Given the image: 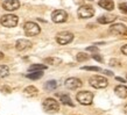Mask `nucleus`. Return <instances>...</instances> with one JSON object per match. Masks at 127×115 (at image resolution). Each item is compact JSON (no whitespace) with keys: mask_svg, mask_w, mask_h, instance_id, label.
Returning a JSON list of instances; mask_svg holds the SVG:
<instances>
[{"mask_svg":"<svg viewBox=\"0 0 127 115\" xmlns=\"http://www.w3.org/2000/svg\"><path fill=\"white\" fill-rule=\"evenodd\" d=\"M121 52H123L124 55H126V56H127V44H125V46H121Z\"/></svg>","mask_w":127,"mask_h":115,"instance_id":"nucleus-29","label":"nucleus"},{"mask_svg":"<svg viewBox=\"0 0 127 115\" xmlns=\"http://www.w3.org/2000/svg\"><path fill=\"white\" fill-rule=\"evenodd\" d=\"M82 83L81 79L78 78H75V77H71V78H68L65 80V87L69 88V90H77V88L82 87Z\"/></svg>","mask_w":127,"mask_h":115,"instance_id":"nucleus-10","label":"nucleus"},{"mask_svg":"<svg viewBox=\"0 0 127 115\" xmlns=\"http://www.w3.org/2000/svg\"><path fill=\"white\" fill-rule=\"evenodd\" d=\"M75 2H76V4H82L83 0H75Z\"/></svg>","mask_w":127,"mask_h":115,"instance_id":"nucleus-32","label":"nucleus"},{"mask_svg":"<svg viewBox=\"0 0 127 115\" xmlns=\"http://www.w3.org/2000/svg\"><path fill=\"white\" fill-rule=\"evenodd\" d=\"M110 65L111 66H119V61H117V59H111V61H110Z\"/></svg>","mask_w":127,"mask_h":115,"instance_id":"nucleus-28","label":"nucleus"},{"mask_svg":"<svg viewBox=\"0 0 127 115\" xmlns=\"http://www.w3.org/2000/svg\"><path fill=\"white\" fill-rule=\"evenodd\" d=\"M44 63L50 64V65H58V64L62 63V59L61 58H57V57H48L44 59Z\"/></svg>","mask_w":127,"mask_h":115,"instance_id":"nucleus-18","label":"nucleus"},{"mask_svg":"<svg viewBox=\"0 0 127 115\" xmlns=\"http://www.w3.org/2000/svg\"><path fill=\"white\" fill-rule=\"evenodd\" d=\"M26 77L32 79V80H37V79L43 77V71H32L31 73H27Z\"/></svg>","mask_w":127,"mask_h":115,"instance_id":"nucleus-17","label":"nucleus"},{"mask_svg":"<svg viewBox=\"0 0 127 115\" xmlns=\"http://www.w3.org/2000/svg\"><path fill=\"white\" fill-rule=\"evenodd\" d=\"M23 30H25V34L27 35V36H36V35L40 34L41 28H40V26L37 24V23L28 21V22L25 23Z\"/></svg>","mask_w":127,"mask_h":115,"instance_id":"nucleus-3","label":"nucleus"},{"mask_svg":"<svg viewBox=\"0 0 127 115\" xmlns=\"http://www.w3.org/2000/svg\"><path fill=\"white\" fill-rule=\"evenodd\" d=\"M101 8H104L106 11H112L113 8H114V2L112 1V0H99V2H98Z\"/></svg>","mask_w":127,"mask_h":115,"instance_id":"nucleus-16","label":"nucleus"},{"mask_svg":"<svg viewBox=\"0 0 127 115\" xmlns=\"http://www.w3.org/2000/svg\"><path fill=\"white\" fill-rule=\"evenodd\" d=\"M89 1H92V0H89Z\"/></svg>","mask_w":127,"mask_h":115,"instance_id":"nucleus-35","label":"nucleus"},{"mask_svg":"<svg viewBox=\"0 0 127 115\" xmlns=\"http://www.w3.org/2000/svg\"><path fill=\"white\" fill-rule=\"evenodd\" d=\"M124 112H125V113H126V114H127V105H126V106H125V107H124Z\"/></svg>","mask_w":127,"mask_h":115,"instance_id":"nucleus-34","label":"nucleus"},{"mask_svg":"<svg viewBox=\"0 0 127 115\" xmlns=\"http://www.w3.org/2000/svg\"><path fill=\"white\" fill-rule=\"evenodd\" d=\"M86 51H90V52H93V54H95V52H98L99 49H98L96 46H88V48H86Z\"/></svg>","mask_w":127,"mask_h":115,"instance_id":"nucleus-26","label":"nucleus"},{"mask_svg":"<svg viewBox=\"0 0 127 115\" xmlns=\"http://www.w3.org/2000/svg\"><path fill=\"white\" fill-rule=\"evenodd\" d=\"M18 16L16 15H13V14H6V15H2L0 18V23L4 26V27H7V28H13L15 27L18 24Z\"/></svg>","mask_w":127,"mask_h":115,"instance_id":"nucleus-5","label":"nucleus"},{"mask_svg":"<svg viewBox=\"0 0 127 115\" xmlns=\"http://www.w3.org/2000/svg\"><path fill=\"white\" fill-rule=\"evenodd\" d=\"M31 46H32V43L28 40H25V38H20L15 43V49L18 51H25V50L29 49Z\"/></svg>","mask_w":127,"mask_h":115,"instance_id":"nucleus-12","label":"nucleus"},{"mask_svg":"<svg viewBox=\"0 0 127 115\" xmlns=\"http://www.w3.org/2000/svg\"><path fill=\"white\" fill-rule=\"evenodd\" d=\"M82 70H86V71H95V72H99L100 68L99 66H83L82 68Z\"/></svg>","mask_w":127,"mask_h":115,"instance_id":"nucleus-24","label":"nucleus"},{"mask_svg":"<svg viewBox=\"0 0 127 115\" xmlns=\"http://www.w3.org/2000/svg\"><path fill=\"white\" fill-rule=\"evenodd\" d=\"M116 80L120 81V83H126V80H125L124 78H121V77H116Z\"/></svg>","mask_w":127,"mask_h":115,"instance_id":"nucleus-30","label":"nucleus"},{"mask_svg":"<svg viewBox=\"0 0 127 115\" xmlns=\"http://www.w3.org/2000/svg\"><path fill=\"white\" fill-rule=\"evenodd\" d=\"M77 15L79 19H89L92 18L95 15V8L90 5H82L81 7L78 8Z\"/></svg>","mask_w":127,"mask_h":115,"instance_id":"nucleus-4","label":"nucleus"},{"mask_svg":"<svg viewBox=\"0 0 127 115\" xmlns=\"http://www.w3.org/2000/svg\"><path fill=\"white\" fill-rule=\"evenodd\" d=\"M126 78H127V76H126Z\"/></svg>","mask_w":127,"mask_h":115,"instance_id":"nucleus-36","label":"nucleus"},{"mask_svg":"<svg viewBox=\"0 0 127 115\" xmlns=\"http://www.w3.org/2000/svg\"><path fill=\"white\" fill-rule=\"evenodd\" d=\"M0 92L2 93H11L12 92V88L9 86H1L0 87Z\"/></svg>","mask_w":127,"mask_h":115,"instance_id":"nucleus-25","label":"nucleus"},{"mask_svg":"<svg viewBox=\"0 0 127 115\" xmlns=\"http://www.w3.org/2000/svg\"><path fill=\"white\" fill-rule=\"evenodd\" d=\"M60 100H61V102H62L63 105H69V106L73 107V102L71 101V99H70L69 95H65V94H63V95H61Z\"/></svg>","mask_w":127,"mask_h":115,"instance_id":"nucleus-21","label":"nucleus"},{"mask_svg":"<svg viewBox=\"0 0 127 115\" xmlns=\"http://www.w3.org/2000/svg\"><path fill=\"white\" fill-rule=\"evenodd\" d=\"M51 20L55 23H63L68 20V13L63 9H56L51 14Z\"/></svg>","mask_w":127,"mask_h":115,"instance_id":"nucleus-8","label":"nucleus"},{"mask_svg":"<svg viewBox=\"0 0 127 115\" xmlns=\"http://www.w3.org/2000/svg\"><path fill=\"white\" fill-rule=\"evenodd\" d=\"M42 106H43V109L46 112H48V113H56V112L60 111V105H58L57 101L55 99H53V98L46 99L43 101Z\"/></svg>","mask_w":127,"mask_h":115,"instance_id":"nucleus-6","label":"nucleus"},{"mask_svg":"<svg viewBox=\"0 0 127 115\" xmlns=\"http://www.w3.org/2000/svg\"><path fill=\"white\" fill-rule=\"evenodd\" d=\"M89 83L90 85L95 88H105L107 87L108 85V81L105 77H101V76H92L90 79H89Z\"/></svg>","mask_w":127,"mask_h":115,"instance_id":"nucleus-2","label":"nucleus"},{"mask_svg":"<svg viewBox=\"0 0 127 115\" xmlns=\"http://www.w3.org/2000/svg\"><path fill=\"white\" fill-rule=\"evenodd\" d=\"M76 59H77V62H85L89 59V56L85 52H78L76 55Z\"/></svg>","mask_w":127,"mask_h":115,"instance_id":"nucleus-23","label":"nucleus"},{"mask_svg":"<svg viewBox=\"0 0 127 115\" xmlns=\"http://www.w3.org/2000/svg\"><path fill=\"white\" fill-rule=\"evenodd\" d=\"M23 94L26 96H29V98H34V96H36L39 94V90L35 86H27L23 90Z\"/></svg>","mask_w":127,"mask_h":115,"instance_id":"nucleus-15","label":"nucleus"},{"mask_svg":"<svg viewBox=\"0 0 127 115\" xmlns=\"http://www.w3.org/2000/svg\"><path fill=\"white\" fill-rule=\"evenodd\" d=\"M56 87H57V81L56 80H49L44 84V88L48 90V91H53V90H55Z\"/></svg>","mask_w":127,"mask_h":115,"instance_id":"nucleus-20","label":"nucleus"},{"mask_svg":"<svg viewBox=\"0 0 127 115\" xmlns=\"http://www.w3.org/2000/svg\"><path fill=\"white\" fill-rule=\"evenodd\" d=\"M2 58H4V54L0 51V59H2Z\"/></svg>","mask_w":127,"mask_h":115,"instance_id":"nucleus-33","label":"nucleus"},{"mask_svg":"<svg viewBox=\"0 0 127 115\" xmlns=\"http://www.w3.org/2000/svg\"><path fill=\"white\" fill-rule=\"evenodd\" d=\"M110 33L113 35H125L127 34V27L123 23H116L110 27Z\"/></svg>","mask_w":127,"mask_h":115,"instance_id":"nucleus-9","label":"nucleus"},{"mask_svg":"<svg viewBox=\"0 0 127 115\" xmlns=\"http://www.w3.org/2000/svg\"><path fill=\"white\" fill-rule=\"evenodd\" d=\"M117 19L116 15H112V14H106V15H101L99 16L98 19H97V21H98V23H101V24H107V23H112L114 22Z\"/></svg>","mask_w":127,"mask_h":115,"instance_id":"nucleus-13","label":"nucleus"},{"mask_svg":"<svg viewBox=\"0 0 127 115\" xmlns=\"http://www.w3.org/2000/svg\"><path fill=\"white\" fill-rule=\"evenodd\" d=\"M47 70V65L44 64H33L29 66V71H44Z\"/></svg>","mask_w":127,"mask_h":115,"instance_id":"nucleus-19","label":"nucleus"},{"mask_svg":"<svg viewBox=\"0 0 127 115\" xmlns=\"http://www.w3.org/2000/svg\"><path fill=\"white\" fill-rule=\"evenodd\" d=\"M93 93L89 92V91H82V92H78L77 95H76V99L81 105H84V106H89V105L92 104L93 101Z\"/></svg>","mask_w":127,"mask_h":115,"instance_id":"nucleus-1","label":"nucleus"},{"mask_svg":"<svg viewBox=\"0 0 127 115\" xmlns=\"http://www.w3.org/2000/svg\"><path fill=\"white\" fill-rule=\"evenodd\" d=\"M72 40H73V34L70 33V31H61L56 36L57 43L58 44H62V46L69 44L70 42H72Z\"/></svg>","mask_w":127,"mask_h":115,"instance_id":"nucleus-7","label":"nucleus"},{"mask_svg":"<svg viewBox=\"0 0 127 115\" xmlns=\"http://www.w3.org/2000/svg\"><path fill=\"white\" fill-rule=\"evenodd\" d=\"M104 73L106 76H113V72H111L110 70H104Z\"/></svg>","mask_w":127,"mask_h":115,"instance_id":"nucleus-31","label":"nucleus"},{"mask_svg":"<svg viewBox=\"0 0 127 115\" xmlns=\"http://www.w3.org/2000/svg\"><path fill=\"white\" fill-rule=\"evenodd\" d=\"M2 7H4V9L9 12L16 11L20 7V1L19 0H5L2 2Z\"/></svg>","mask_w":127,"mask_h":115,"instance_id":"nucleus-11","label":"nucleus"},{"mask_svg":"<svg viewBox=\"0 0 127 115\" xmlns=\"http://www.w3.org/2000/svg\"><path fill=\"white\" fill-rule=\"evenodd\" d=\"M114 92H116V94L119 96V98L126 99L127 98V86H125V85H119V86H117V87L114 88Z\"/></svg>","mask_w":127,"mask_h":115,"instance_id":"nucleus-14","label":"nucleus"},{"mask_svg":"<svg viewBox=\"0 0 127 115\" xmlns=\"http://www.w3.org/2000/svg\"><path fill=\"white\" fill-rule=\"evenodd\" d=\"M9 74V69L6 65H0V78H5Z\"/></svg>","mask_w":127,"mask_h":115,"instance_id":"nucleus-22","label":"nucleus"},{"mask_svg":"<svg viewBox=\"0 0 127 115\" xmlns=\"http://www.w3.org/2000/svg\"><path fill=\"white\" fill-rule=\"evenodd\" d=\"M92 58L95 59V61L99 62V63H101V62H103V57H101L100 55H98L97 52H96V54H93V55H92Z\"/></svg>","mask_w":127,"mask_h":115,"instance_id":"nucleus-27","label":"nucleus"}]
</instances>
